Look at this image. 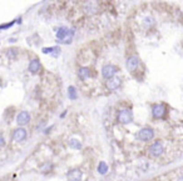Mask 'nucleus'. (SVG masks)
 <instances>
[{
  "mask_svg": "<svg viewBox=\"0 0 183 181\" xmlns=\"http://www.w3.org/2000/svg\"><path fill=\"white\" fill-rule=\"evenodd\" d=\"M29 71L32 73V74H36L39 70H40V61H39L38 59H34V60H32L30 62H29Z\"/></svg>",
  "mask_w": 183,
  "mask_h": 181,
  "instance_id": "4468645a",
  "label": "nucleus"
},
{
  "mask_svg": "<svg viewBox=\"0 0 183 181\" xmlns=\"http://www.w3.org/2000/svg\"><path fill=\"white\" fill-rule=\"evenodd\" d=\"M43 53L44 54H50L51 56H58L60 54V49L59 46H53V48H44L43 49Z\"/></svg>",
  "mask_w": 183,
  "mask_h": 181,
  "instance_id": "2eb2a0df",
  "label": "nucleus"
},
{
  "mask_svg": "<svg viewBox=\"0 0 183 181\" xmlns=\"http://www.w3.org/2000/svg\"><path fill=\"white\" fill-rule=\"evenodd\" d=\"M8 55H9L10 58H15V56H17V50H15V49L8 50Z\"/></svg>",
  "mask_w": 183,
  "mask_h": 181,
  "instance_id": "aec40b11",
  "label": "nucleus"
},
{
  "mask_svg": "<svg viewBox=\"0 0 183 181\" xmlns=\"http://www.w3.org/2000/svg\"><path fill=\"white\" fill-rule=\"evenodd\" d=\"M115 71H117V69H115V66H113V65H106L103 69H102V75H103V77L104 79H112V77L115 75Z\"/></svg>",
  "mask_w": 183,
  "mask_h": 181,
  "instance_id": "0eeeda50",
  "label": "nucleus"
},
{
  "mask_svg": "<svg viewBox=\"0 0 183 181\" xmlns=\"http://www.w3.org/2000/svg\"><path fill=\"white\" fill-rule=\"evenodd\" d=\"M69 146L73 147V149H75V150H80L82 149V143H80L79 140L72 139V140H69Z\"/></svg>",
  "mask_w": 183,
  "mask_h": 181,
  "instance_id": "dca6fc26",
  "label": "nucleus"
},
{
  "mask_svg": "<svg viewBox=\"0 0 183 181\" xmlns=\"http://www.w3.org/2000/svg\"><path fill=\"white\" fill-rule=\"evenodd\" d=\"M73 35H74V31L68 29V28H60L57 33V39L60 41V43H64V44H70L72 40H73Z\"/></svg>",
  "mask_w": 183,
  "mask_h": 181,
  "instance_id": "f257e3e1",
  "label": "nucleus"
},
{
  "mask_svg": "<svg viewBox=\"0 0 183 181\" xmlns=\"http://www.w3.org/2000/svg\"><path fill=\"white\" fill-rule=\"evenodd\" d=\"M153 136H154V131L151 127H143L142 130L137 134V137L142 141H149V140L153 139Z\"/></svg>",
  "mask_w": 183,
  "mask_h": 181,
  "instance_id": "20e7f679",
  "label": "nucleus"
},
{
  "mask_svg": "<svg viewBox=\"0 0 183 181\" xmlns=\"http://www.w3.org/2000/svg\"><path fill=\"white\" fill-rule=\"evenodd\" d=\"M13 140L15 141V143H21L23 140L27 139V130H25L24 127H18L15 129L14 131H13Z\"/></svg>",
  "mask_w": 183,
  "mask_h": 181,
  "instance_id": "39448f33",
  "label": "nucleus"
},
{
  "mask_svg": "<svg viewBox=\"0 0 183 181\" xmlns=\"http://www.w3.org/2000/svg\"><path fill=\"white\" fill-rule=\"evenodd\" d=\"M82 171L79 169H73L67 174L68 181H80L82 180Z\"/></svg>",
  "mask_w": 183,
  "mask_h": 181,
  "instance_id": "9d476101",
  "label": "nucleus"
},
{
  "mask_svg": "<svg viewBox=\"0 0 183 181\" xmlns=\"http://www.w3.org/2000/svg\"><path fill=\"white\" fill-rule=\"evenodd\" d=\"M153 24H154V19H152L151 16H147V18L144 19V27H146V28L152 27Z\"/></svg>",
  "mask_w": 183,
  "mask_h": 181,
  "instance_id": "6ab92c4d",
  "label": "nucleus"
},
{
  "mask_svg": "<svg viewBox=\"0 0 183 181\" xmlns=\"http://www.w3.org/2000/svg\"><path fill=\"white\" fill-rule=\"evenodd\" d=\"M152 114H153L154 118H157V119L163 118L164 114H166V106H164L163 104H157V105H154L153 109H152Z\"/></svg>",
  "mask_w": 183,
  "mask_h": 181,
  "instance_id": "1a4fd4ad",
  "label": "nucleus"
},
{
  "mask_svg": "<svg viewBox=\"0 0 183 181\" xmlns=\"http://www.w3.org/2000/svg\"><path fill=\"white\" fill-rule=\"evenodd\" d=\"M107 171H108V165H107L106 162L102 161V162L98 165V172L102 174V175H104V174H107Z\"/></svg>",
  "mask_w": 183,
  "mask_h": 181,
  "instance_id": "f3484780",
  "label": "nucleus"
},
{
  "mask_svg": "<svg viewBox=\"0 0 183 181\" xmlns=\"http://www.w3.org/2000/svg\"><path fill=\"white\" fill-rule=\"evenodd\" d=\"M68 95H69V99H72V100L77 99V89L74 86H69L68 87Z\"/></svg>",
  "mask_w": 183,
  "mask_h": 181,
  "instance_id": "a211bd4d",
  "label": "nucleus"
},
{
  "mask_svg": "<svg viewBox=\"0 0 183 181\" xmlns=\"http://www.w3.org/2000/svg\"><path fill=\"white\" fill-rule=\"evenodd\" d=\"M2 146H4V139H3V136L0 135V147Z\"/></svg>",
  "mask_w": 183,
  "mask_h": 181,
  "instance_id": "4be33fe9",
  "label": "nucleus"
},
{
  "mask_svg": "<svg viewBox=\"0 0 183 181\" xmlns=\"http://www.w3.org/2000/svg\"><path fill=\"white\" fill-rule=\"evenodd\" d=\"M15 24V21H11V23H9V24H5V25H2L0 27V29H6V28H10L11 25H14Z\"/></svg>",
  "mask_w": 183,
  "mask_h": 181,
  "instance_id": "412c9836",
  "label": "nucleus"
},
{
  "mask_svg": "<svg viewBox=\"0 0 183 181\" xmlns=\"http://www.w3.org/2000/svg\"><path fill=\"white\" fill-rule=\"evenodd\" d=\"M121 85H122V80L117 76H113L112 79H109L107 81V86H108L109 90H117V89L121 87Z\"/></svg>",
  "mask_w": 183,
  "mask_h": 181,
  "instance_id": "9b49d317",
  "label": "nucleus"
},
{
  "mask_svg": "<svg viewBox=\"0 0 183 181\" xmlns=\"http://www.w3.org/2000/svg\"><path fill=\"white\" fill-rule=\"evenodd\" d=\"M132 120H133V115L129 109H123L118 112V121L121 124H129Z\"/></svg>",
  "mask_w": 183,
  "mask_h": 181,
  "instance_id": "7ed1b4c3",
  "label": "nucleus"
},
{
  "mask_svg": "<svg viewBox=\"0 0 183 181\" xmlns=\"http://www.w3.org/2000/svg\"><path fill=\"white\" fill-rule=\"evenodd\" d=\"M78 75H79L80 79L85 80V79H88V77L92 76V70L87 66H82V68H79V70H78Z\"/></svg>",
  "mask_w": 183,
  "mask_h": 181,
  "instance_id": "f8f14e48",
  "label": "nucleus"
},
{
  "mask_svg": "<svg viewBox=\"0 0 183 181\" xmlns=\"http://www.w3.org/2000/svg\"><path fill=\"white\" fill-rule=\"evenodd\" d=\"M164 151V145L162 141H154L153 144L149 145L148 147V155L149 156H159Z\"/></svg>",
  "mask_w": 183,
  "mask_h": 181,
  "instance_id": "f03ea898",
  "label": "nucleus"
},
{
  "mask_svg": "<svg viewBox=\"0 0 183 181\" xmlns=\"http://www.w3.org/2000/svg\"><path fill=\"white\" fill-rule=\"evenodd\" d=\"M30 121V114L28 111H20L17 116V122L18 125L23 126V125H27Z\"/></svg>",
  "mask_w": 183,
  "mask_h": 181,
  "instance_id": "423d86ee",
  "label": "nucleus"
},
{
  "mask_svg": "<svg viewBox=\"0 0 183 181\" xmlns=\"http://www.w3.org/2000/svg\"><path fill=\"white\" fill-rule=\"evenodd\" d=\"M125 66L128 69V71H134L137 68H138V58L136 55H132L127 59V62H125Z\"/></svg>",
  "mask_w": 183,
  "mask_h": 181,
  "instance_id": "6e6552de",
  "label": "nucleus"
},
{
  "mask_svg": "<svg viewBox=\"0 0 183 181\" xmlns=\"http://www.w3.org/2000/svg\"><path fill=\"white\" fill-rule=\"evenodd\" d=\"M178 181H182V177H179V179H178Z\"/></svg>",
  "mask_w": 183,
  "mask_h": 181,
  "instance_id": "5701e85b",
  "label": "nucleus"
},
{
  "mask_svg": "<svg viewBox=\"0 0 183 181\" xmlns=\"http://www.w3.org/2000/svg\"><path fill=\"white\" fill-rule=\"evenodd\" d=\"M84 11L88 15H93L98 11V5L95 3H87L84 6Z\"/></svg>",
  "mask_w": 183,
  "mask_h": 181,
  "instance_id": "ddd939ff",
  "label": "nucleus"
}]
</instances>
